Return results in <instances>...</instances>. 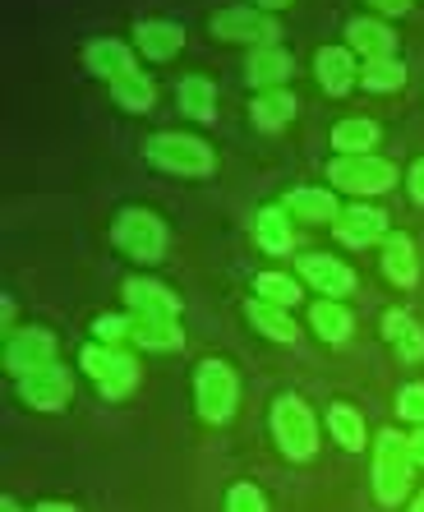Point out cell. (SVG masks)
I'll return each mask as SVG.
<instances>
[{"mask_svg": "<svg viewBox=\"0 0 424 512\" xmlns=\"http://www.w3.org/2000/svg\"><path fill=\"white\" fill-rule=\"evenodd\" d=\"M397 411H401V420H415V425H424V383H411V388H401Z\"/></svg>", "mask_w": 424, "mask_h": 512, "instance_id": "33", "label": "cell"}, {"mask_svg": "<svg viewBox=\"0 0 424 512\" xmlns=\"http://www.w3.org/2000/svg\"><path fill=\"white\" fill-rule=\"evenodd\" d=\"M249 116H254V125H259V130H282L286 120L295 116V97H291V93H282V88H272V93L254 97Z\"/></svg>", "mask_w": 424, "mask_h": 512, "instance_id": "23", "label": "cell"}, {"mask_svg": "<svg viewBox=\"0 0 424 512\" xmlns=\"http://www.w3.org/2000/svg\"><path fill=\"white\" fill-rule=\"evenodd\" d=\"M309 323H314V333L323 342H346L351 337V314L337 305V300H318L314 310H309Z\"/></svg>", "mask_w": 424, "mask_h": 512, "instance_id": "24", "label": "cell"}, {"mask_svg": "<svg viewBox=\"0 0 424 512\" xmlns=\"http://www.w3.org/2000/svg\"><path fill=\"white\" fill-rule=\"evenodd\" d=\"M194 397H199V416L208 420V425H222V420H231V411H236V374H231V365H222V360H203L199 374H194Z\"/></svg>", "mask_w": 424, "mask_h": 512, "instance_id": "4", "label": "cell"}, {"mask_svg": "<svg viewBox=\"0 0 424 512\" xmlns=\"http://www.w3.org/2000/svg\"><path fill=\"white\" fill-rule=\"evenodd\" d=\"M217 88L208 84V79H199V74H189V79H180V111L194 120H212L217 116Z\"/></svg>", "mask_w": 424, "mask_h": 512, "instance_id": "25", "label": "cell"}, {"mask_svg": "<svg viewBox=\"0 0 424 512\" xmlns=\"http://www.w3.org/2000/svg\"><path fill=\"white\" fill-rule=\"evenodd\" d=\"M249 323L272 342H295V323L286 319V310H277L268 300H249Z\"/></svg>", "mask_w": 424, "mask_h": 512, "instance_id": "26", "label": "cell"}, {"mask_svg": "<svg viewBox=\"0 0 424 512\" xmlns=\"http://www.w3.org/2000/svg\"><path fill=\"white\" fill-rule=\"evenodd\" d=\"M83 370L93 374V383L102 388L106 397H125L139 383V365L130 356H120L111 346H83Z\"/></svg>", "mask_w": 424, "mask_h": 512, "instance_id": "7", "label": "cell"}, {"mask_svg": "<svg viewBox=\"0 0 424 512\" xmlns=\"http://www.w3.org/2000/svg\"><path fill=\"white\" fill-rule=\"evenodd\" d=\"M328 176L351 194H383L397 185V167L383 157H337L328 167Z\"/></svg>", "mask_w": 424, "mask_h": 512, "instance_id": "6", "label": "cell"}, {"mask_svg": "<svg viewBox=\"0 0 424 512\" xmlns=\"http://www.w3.org/2000/svg\"><path fill=\"white\" fill-rule=\"evenodd\" d=\"M83 60H88V70L102 74L106 84H116V79H125V74H134V56L125 42H116V37H102V42H88V51H83Z\"/></svg>", "mask_w": 424, "mask_h": 512, "instance_id": "15", "label": "cell"}, {"mask_svg": "<svg viewBox=\"0 0 424 512\" xmlns=\"http://www.w3.org/2000/svg\"><path fill=\"white\" fill-rule=\"evenodd\" d=\"M397 356L406 360V365H415V360H424V333H420V328H415V323H411V328H406V333L397 337Z\"/></svg>", "mask_w": 424, "mask_h": 512, "instance_id": "34", "label": "cell"}, {"mask_svg": "<svg viewBox=\"0 0 424 512\" xmlns=\"http://www.w3.org/2000/svg\"><path fill=\"white\" fill-rule=\"evenodd\" d=\"M148 162L171 171V176H208L217 167L212 148L194 134H153L148 139Z\"/></svg>", "mask_w": 424, "mask_h": 512, "instance_id": "2", "label": "cell"}, {"mask_svg": "<svg viewBox=\"0 0 424 512\" xmlns=\"http://www.w3.org/2000/svg\"><path fill=\"white\" fill-rule=\"evenodd\" d=\"M411 457H415V466H424V429L411 434Z\"/></svg>", "mask_w": 424, "mask_h": 512, "instance_id": "39", "label": "cell"}, {"mask_svg": "<svg viewBox=\"0 0 424 512\" xmlns=\"http://www.w3.org/2000/svg\"><path fill=\"white\" fill-rule=\"evenodd\" d=\"M47 365H56V337L42 333V328L10 333V342H5V370L24 379V374L47 370Z\"/></svg>", "mask_w": 424, "mask_h": 512, "instance_id": "9", "label": "cell"}, {"mask_svg": "<svg viewBox=\"0 0 424 512\" xmlns=\"http://www.w3.org/2000/svg\"><path fill=\"white\" fill-rule=\"evenodd\" d=\"M33 512H79L74 503H60V499H51V503H37Z\"/></svg>", "mask_w": 424, "mask_h": 512, "instance_id": "40", "label": "cell"}, {"mask_svg": "<svg viewBox=\"0 0 424 512\" xmlns=\"http://www.w3.org/2000/svg\"><path fill=\"white\" fill-rule=\"evenodd\" d=\"M369 5H378L383 14H406L411 10V0H369Z\"/></svg>", "mask_w": 424, "mask_h": 512, "instance_id": "38", "label": "cell"}, {"mask_svg": "<svg viewBox=\"0 0 424 512\" xmlns=\"http://www.w3.org/2000/svg\"><path fill=\"white\" fill-rule=\"evenodd\" d=\"M406 185H411V199H420L424 203V157L411 167V176H406Z\"/></svg>", "mask_w": 424, "mask_h": 512, "instance_id": "37", "label": "cell"}, {"mask_svg": "<svg viewBox=\"0 0 424 512\" xmlns=\"http://www.w3.org/2000/svg\"><path fill=\"white\" fill-rule=\"evenodd\" d=\"M332 231H337V240H346V245H374V240L388 236V213L355 203V208H342V213H337Z\"/></svg>", "mask_w": 424, "mask_h": 512, "instance_id": "12", "label": "cell"}, {"mask_svg": "<svg viewBox=\"0 0 424 512\" xmlns=\"http://www.w3.org/2000/svg\"><path fill=\"white\" fill-rule=\"evenodd\" d=\"M328 429H332V439L342 443L346 453H360V448H365V420L355 416L351 406H328Z\"/></svg>", "mask_w": 424, "mask_h": 512, "instance_id": "27", "label": "cell"}, {"mask_svg": "<svg viewBox=\"0 0 424 512\" xmlns=\"http://www.w3.org/2000/svg\"><path fill=\"white\" fill-rule=\"evenodd\" d=\"M130 337L143 346V351H176L185 342L176 319H153V314H134L130 319Z\"/></svg>", "mask_w": 424, "mask_h": 512, "instance_id": "18", "label": "cell"}, {"mask_svg": "<svg viewBox=\"0 0 424 512\" xmlns=\"http://www.w3.org/2000/svg\"><path fill=\"white\" fill-rule=\"evenodd\" d=\"M254 291H259V300L277 305V310H291L295 300H300V286H295L291 277H282V273H259L254 277Z\"/></svg>", "mask_w": 424, "mask_h": 512, "instance_id": "30", "label": "cell"}, {"mask_svg": "<svg viewBox=\"0 0 424 512\" xmlns=\"http://www.w3.org/2000/svg\"><path fill=\"white\" fill-rule=\"evenodd\" d=\"M286 208L300 217H309V222H337V199H332L328 190H291V199H286Z\"/></svg>", "mask_w": 424, "mask_h": 512, "instance_id": "28", "label": "cell"}, {"mask_svg": "<svg viewBox=\"0 0 424 512\" xmlns=\"http://www.w3.org/2000/svg\"><path fill=\"white\" fill-rule=\"evenodd\" d=\"M125 300H130L134 314H153V319H176L180 314V300L162 282H143V277L125 282Z\"/></svg>", "mask_w": 424, "mask_h": 512, "instance_id": "17", "label": "cell"}, {"mask_svg": "<svg viewBox=\"0 0 424 512\" xmlns=\"http://www.w3.org/2000/svg\"><path fill=\"white\" fill-rule=\"evenodd\" d=\"M314 74H318V84L328 88L332 97H346L355 84V60L346 47H323L314 56Z\"/></svg>", "mask_w": 424, "mask_h": 512, "instance_id": "16", "label": "cell"}, {"mask_svg": "<svg viewBox=\"0 0 424 512\" xmlns=\"http://www.w3.org/2000/svg\"><path fill=\"white\" fill-rule=\"evenodd\" d=\"M212 33L226 37V42H254V47H277V33L282 28L254 14L249 5H226V10L212 14Z\"/></svg>", "mask_w": 424, "mask_h": 512, "instance_id": "8", "label": "cell"}, {"mask_svg": "<svg viewBox=\"0 0 424 512\" xmlns=\"http://www.w3.org/2000/svg\"><path fill=\"white\" fill-rule=\"evenodd\" d=\"M254 240H259V250L268 254H291V222H286L282 208H263L254 217Z\"/></svg>", "mask_w": 424, "mask_h": 512, "instance_id": "22", "label": "cell"}, {"mask_svg": "<svg viewBox=\"0 0 424 512\" xmlns=\"http://www.w3.org/2000/svg\"><path fill=\"white\" fill-rule=\"evenodd\" d=\"M19 393H24V402L33 406V411H60V406L74 397V383L60 365H47V370L24 374V379H19Z\"/></svg>", "mask_w": 424, "mask_h": 512, "instance_id": "10", "label": "cell"}, {"mask_svg": "<svg viewBox=\"0 0 424 512\" xmlns=\"http://www.w3.org/2000/svg\"><path fill=\"white\" fill-rule=\"evenodd\" d=\"M254 5H263V10H282V5H291V0H254Z\"/></svg>", "mask_w": 424, "mask_h": 512, "instance_id": "41", "label": "cell"}, {"mask_svg": "<svg viewBox=\"0 0 424 512\" xmlns=\"http://www.w3.org/2000/svg\"><path fill=\"white\" fill-rule=\"evenodd\" d=\"M0 512H19V503H14V499H5V503H0Z\"/></svg>", "mask_w": 424, "mask_h": 512, "instance_id": "42", "label": "cell"}, {"mask_svg": "<svg viewBox=\"0 0 424 512\" xmlns=\"http://www.w3.org/2000/svg\"><path fill=\"white\" fill-rule=\"evenodd\" d=\"M346 42H351L355 56L365 60H392V51H397V33L388 24H378V19H351L346 24Z\"/></svg>", "mask_w": 424, "mask_h": 512, "instance_id": "13", "label": "cell"}, {"mask_svg": "<svg viewBox=\"0 0 424 512\" xmlns=\"http://www.w3.org/2000/svg\"><path fill=\"white\" fill-rule=\"evenodd\" d=\"M300 277H305L309 286H318L328 300H342L355 291V273L342 259H332V254H305V259H300Z\"/></svg>", "mask_w": 424, "mask_h": 512, "instance_id": "11", "label": "cell"}, {"mask_svg": "<svg viewBox=\"0 0 424 512\" xmlns=\"http://www.w3.org/2000/svg\"><path fill=\"white\" fill-rule=\"evenodd\" d=\"M93 333L102 337V342H120V337H130V323L116 319V314H102V319L93 323Z\"/></svg>", "mask_w": 424, "mask_h": 512, "instance_id": "35", "label": "cell"}, {"mask_svg": "<svg viewBox=\"0 0 424 512\" xmlns=\"http://www.w3.org/2000/svg\"><path fill=\"white\" fill-rule=\"evenodd\" d=\"M406 328H411V319H406V314H401V310L383 314V337H388V342H397V337L406 333Z\"/></svg>", "mask_w": 424, "mask_h": 512, "instance_id": "36", "label": "cell"}, {"mask_svg": "<svg viewBox=\"0 0 424 512\" xmlns=\"http://www.w3.org/2000/svg\"><path fill=\"white\" fill-rule=\"evenodd\" d=\"M272 434H277V448L291 462H309L318 453V425L300 397H277V406H272Z\"/></svg>", "mask_w": 424, "mask_h": 512, "instance_id": "3", "label": "cell"}, {"mask_svg": "<svg viewBox=\"0 0 424 512\" xmlns=\"http://www.w3.org/2000/svg\"><path fill=\"white\" fill-rule=\"evenodd\" d=\"M374 143H378V125L365 116H351V120H337V125H332V148H342L346 157H369Z\"/></svg>", "mask_w": 424, "mask_h": 512, "instance_id": "20", "label": "cell"}, {"mask_svg": "<svg viewBox=\"0 0 424 512\" xmlns=\"http://www.w3.org/2000/svg\"><path fill=\"white\" fill-rule=\"evenodd\" d=\"M245 79L254 88H277L282 79H291V56H286L282 47H254V56H249L245 65Z\"/></svg>", "mask_w": 424, "mask_h": 512, "instance_id": "19", "label": "cell"}, {"mask_svg": "<svg viewBox=\"0 0 424 512\" xmlns=\"http://www.w3.org/2000/svg\"><path fill=\"white\" fill-rule=\"evenodd\" d=\"M116 245L130 259H139V263H162V254H166V227L157 222L153 213H143V208H125V213L116 217Z\"/></svg>", "mask_w": 424, "mask_h": 512, "instance_id": "5", "label": "cell"}, {"mask_svg": "<svg viewBox=\"0 0 424 512\" xmlns=\"http://www.w3.org/2000/svg\"><path fill=\"white\" fill-rule=\"evenodd\" d=\"M111 93H116V102L125 111H148V107H153V79H148L143 70L116 79V84H111Z\"/></svg>", "mask_w": 424, "mask_h": 512, "instance_id": "29", "label": "cell"}, {"mask_svg": "<svg viewBox=\"0 0 424 512\" xmlns=\"http://www.w3.org/2000/svg\"><path fill=\"white\" fill-rule=\"evenodd\" d=\"M383 273H388V282H397V286H415L420 259H415V245L406 236H388V245H383Z\"/></svg>", "mask_w": 424, "mask_h": 512, "instance_id": "21", "label": "cell"}, {"mask_svg": "<svg viewBox=\"0 0 424 512\" xmlns=\"http://www.w3.org/2000/svg\"><path fill=\"white\" fill-rule=\"evenodd\" d=\"M226 512H268V503H263V494L254 485H231V494H226Z\"/></svg>", "mask_w": 424, "mask_h": 512, "instance_id": "32", "label": "cell"}, {"mask_svg": "<svg viewBox=\"0 0 424 512\" xmlns=\"http://www.w3.org/2000/svg\"><path fill=\"white\" fill-rule=\"evenodd\" d=\"M415 476V457H411V439H401L392 429H383L374 443V494L383 503H401Z\"/></svg>", "mask_w": 424, "mask_h": 512, "instance_id": "1", "label": "cell"}, {"mask_svg": "<svg viewBox=\"0 0 424 512\" xmlns=\"http://www.w3.org/2000/svg\"><path fill=\"white\" fill-rule=\"evenodd\" d=\"M406 512H424V494H420V499H415V503H411V508H406Z\"/></svg>", "mask_w": 424, "mask_h": 512, "instance_id": "43", "label": "cell"}, {"mask_svg": "<svg viewBox=\"0 0 424 512\" xmlns=\"http://www.w3.org/2000/svg\"><path fill=\"white\" fill-rule=\"evenodd\" d=\"M134 42H139V51L148 60H171L185 47V28L171 24V19H143V24L134 28Z\"/></svg>", "mask_w": 424, "mask_h": 512, "instance_id": "14", "label": "cell"}, {"mask_svg": "<svg viewBox=\"0 0 424 512\" xmlns=\"http://www.w3.org/2000/svg\"><path fill=\"white\" fill-rule=\"evenodd\" d=\"M406 84V65L401 60H365V88L374 93H392Z\"/></svg>", "mask_w": 424, "mask_h": 512, "instance_id": "31", "label": "cell"}]
</instances>
